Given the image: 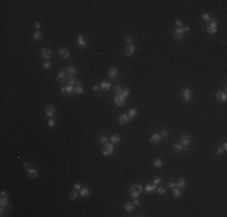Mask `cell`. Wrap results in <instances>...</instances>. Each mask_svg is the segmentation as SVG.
Here are the masks:
<instances>
[{
    "label": "cell",
    "mask_w": 227,
    "mask_h": 217,
    "mask_svg": "<svg viewBox=\"0 0 227 217\" xmlns=\"http://www.w3.org/2000/svg\"><path fill=\"white\" fill-rule=\"evenodd\" d=\"M77 44H79V46H81V47H86V46H87V42H86V40H85V38H83L82 35H79V36H77Z\"/></svg>",
    "instance_id": "cell-17"
},
{
    "label": "cell",
    "mask_w": 227,
    "mask_h": 217,
    "mask_svg": "<svg viewBox=\"0 0 227 217\" xmlns=\"http://www.w3.org/2000/svg\"><path fill=\"white\" fill-rule=\"evenodd\" d=\"M74 89H75V87H73V86H65V87H63L60 90H62V93L64 94V95H70V94H73L74 93Z\"/></svg>",
    "instance_id": "cell-8"
},
{
    "label": "cell",
    "mask_w": 227,
    "mask_h": 217,
    "mask_svg": "<svg viewBox=\"0 0 227 217\" xmlns=\"http://www.w3.org/2000/svg\"><path fill=\"white\" fill-rule=\"evenodd\" d=\"M129 192H131V195H132L133 198H138V197L141 194V192H143V187H141L140 185H133V186L131 187Z\"/></svg>",
    "instance_id": "cell-1"
},
{
    "label": "cell",
    "mask_w": 227,
    "mask_h": 217,
    "mask_svg": "<svg viewBox=\"0 0 227 217\" xmlns=\"http://www.w3.org/2000/svg\"><path fill=\"white\" fill-rule=\"evenodd\" d=\"M173 194H174V198H176V199H178V198H180V197L182 195V194H181V189H180V188H178L176 186L173 188Z\"/></svg>",
    "instance_id": "cell-21"
},
{
    "label": "cell",
    "mask_w": 227,
    "mask_h": 217,
    "mask_svg": "<svg viewBox=\"0 0 227 217\" xmlns=\"http://www.w3.org/2000/svg\"><path fill=\"white\" fill-rule=\"evenodd\" d=\"M35 28H36V29L40 28V23H39V22H35Z\"/></svg>",
    "instance_id": "cell-52"
},
{
    "label": "cell",
    "mask_w": 227,
    "mask_h": 217,
    "mask_svg": "<svg viewBox=\"0 0 227 217\" xmlns=\"http://www.w3.org/2000/svg\"><path fill=\"white\" fill-rule=\"evenodd\" d=\"M45 114H46V116H47L48 118H52V117L54 116V114H56V108H54L52 105H48V106H46V108H45Z\"/></svg>",
    "instance_id": "cell-6"
},
{
    "label": "cell",
    "mask_w": 227,
    "mask_h": 217,
    "mask_svg": "<svg viewBox=\"0 0 227 217\" xmlns=\"http://www.w3.org/2000/svg\"><path fill=\"white\" fill-rule=\"evenodd\" d=\"M216 98L219 100H221V101H226L227 100V95H226L225 92H217L216 93Z\"/></svg>",
    "instance_id": "cell-19"
},
{
    "label": "cell",
    "mask_w": 227,
    "mask_h": 217,
    "mask_svg": "<svg viewBox=\"0 0 227 217\" xmlns=\"http://www.w3.org/2000/svg\"><path fill=\"white\" fill-rule=\"evenodd\" d=\"M28 174H29V176L32 177V179H38L39 177V172L35 170V169H28Z\"/></svg>",
    "instance_id": "cell-20"
},
{
    "label": "cell",
    "mask_w": 227,
    "mask_h": 217,
    "mask_svg": "<svg viewBox=\"0 0 227 217\" xmlns=\"http://www.w3.org/2000/svg\"><path fill=\"white\" fill-rule=\"evenodd\" d=\"M184 32H182V29L181 28H178L175 32H174V36H175V39H178V40H181L182 38H184Z\"/></svg>",
    "instance_id": "cell-15"
},
{
    "label": "cell",
    "mask_w": 227,
    "mask_h": 217,
    "mask_svg": "<svg viewBox=\"0 0 227 217\" xmlns=\"http://www.w3.org/2000/svg\"><path fill=\"white\" fill-rule=\"evenodd\" d=\"M162 165H163V162H162L161 159H158V158H157V159H155V160H154V166H155V168H161Z\"/></svg>",
    "instance_id": "cell-29"
},
{
    "label": "cell",
    "mask_w": 227,
    "mask_h": 217,
    "mask_svg": "<svg viewBox=\"0 0 227 217\" xmlns=\"http://www.w3.org/2000/svg\"><path fill=\"white\" fill-rule=\"evenodd\" d=\"M182 98H184L185 101H190L191 98H192V92H191V89L185 88V89L182 90Z\"/></svg>",
    "instance_id": "cell-9"
},
{
    "label": "cell",
    "mask_w": 227,
    "mask_h": 217,
    "mask_svg": "<svg viewBox=\"0 0 227 217\" xmlns=\"http://www.w3.org/2000/svg\"><path fill=\"white\" fill-rule=\"evenodd\" d=\"M202 19L208 21V22H209V21H211V18H210V16H209L208 13H203V15H202Z\"/></svg>",
    "instance_id": "cell-36"
},
{
    "label": "cell",
    "mask_w": 227,
    "mask_h": 217,
    "mask_svg": "<svg viewBox=\"0 0 227 217\" xmlns=\"http://www.w3.org/2000/svg\"><path fill=\"white\" fill-rule=\"evenodd\" d=\"M114 151H115V146H114V144L112 142H106V144H104V147H103V150H101V153L104 154V156H110Z\"/></svg>",
    "instance_id": "cell-2"
},
{
    "label": "cell",
    "mask_w": 227,
    "mask_h": 217,
    "mask_svg": "<svg viewBox=\"0 0 227 217\" xmlns=\"http://www.w3.org/2000/svg\"><path fill=\"white\" fill-rule=\"evenodd\" d=\"M126 99H127V98L123 96L122 94H116L115 98H114L116 105H119V106H125V105H126Z\"/></svg>",
    "instance_id": "cell-4"
},
{
    "label": "cell",
    "mask_w": 227,
    "mask_h": 217,
    "mask_svg": "<svg viewBox=\"0 0 227 217\" xmlns=\"http://www.w3.org/2000/svg\"><path fill=\"white\" fill-rule=\"evenodd\" d=\"M126 42L132 44V38H131V36H127V38H126Z\"/></svg>",
    "instance_id": "cell-49"
},
{
    "label": "cell",
    "mask_w": 227,
    "mask_h": 217,
    "mask_svg": "<svg viewBox=\"0 0 227 217\" xmlns=\"http://www.w3.org/2000/svg\"><path fill=\"white\" fill-rule=\"evenodd\" d=\"M175 24L178 26V28H180V27H182V21H180V19H176V21H175Z\"/></svg>",
    "instance_id": "cell-40"
},
{
    "label": "cell",
    "mask_w": 227,
    "mask_h": 217,
    "mask_svg": "<svg viewBox=\"0 0 227 217\" xmlns=\"http://www.w3.org/2000/svg\"><path fill=\"white\" fill-rule=\"evenodd\" d=\"M65 78H68V75H67L65 71H60V72L58 74V76H57V80H58V82H60V83L64 82Z\"/></svg>",
    "instance_id": "cell-16"
},
{
    "label": "cell",
    "mask_w": 227,
    "mask_h": 217,
    "mask_svg": "<svg viewBox=\"0 0 227 217\" xmlns=\"http://www.w3.org/2000/svg\"><path fill=\"white\" fill-rule=\"evenodd\" d=\"M100 88L103 90H109L111 88V84H110V82H101L100 83Z\"/></svg>",
    "instance_id": "cell-24"
},
{
    "label": "cell",
    "mask_w": 227,
    "mask_h": 217,
    "mask_svg": "<svg viewBox=\"0 0 227 217\" xmlns=\"http://www.w3.org/2000/svg\"><path fill=\"white\" fill-rule=\"evenodd\" d=\"M117 75H119V69H117V68H111L110 71L107 72V76H109V78H111V80L116 78Z\"/></svg>",
    "instance_id": "cell-10"
},
{
    "label": "cell",
    "mask_w": 227,
    "mask_h": 217,
    "mask_svg": "<svg viewBox=\"0 0 227 217\" xmlns=\"http://www.w3.org/2000/svg\"><path fill=\"white\" fill-rule=\"evenodd\" d=\"M150 140H151V142H152V144H158V142L162 140V136H161L160 134H154V135L151 136V139H150Z\"/></svg>",
    "instance_id": "cell-18"
},
{
    "label": "cell",
    "mask_w": 227,
    "mask_h": 217,
    "mask_svg": "<svg viewBox=\"0 0 227 217\" xmlns=\"http://www.w3.org/2000/svg\"><path fill=\"white\" fill-rule=\"evenodd\" d=\"M41 38H42V34H41L40 30H36V32L34 33V35H33V39H34L35 41H40Z\"/></svg>",
    "instance_id": "cell-23"
},
{
    "label": "cell",
    "mask_w": 227,
    "mask_h": 217,
    "mask_svg": "<svg viewBox=\"0 0 227 217\" xmlns=\"http://www.w3.org/2000/svg\"><path fill=\"white\" fill-rule=\"evenodd\" d=\"M77 197H79V194H77V193H76L75 191H74V192H73V193L70 194V199H71V200H75V199H76Z\"/></svg>",
    "instance_id": "cell-37"
},
{
    "label": "cell",
    "mask_w": 227,
    "mask_h": 217,
    "mask_svg": "<svg viewBox=\"0 0 227 217\" xmlns=\"http://www.w3.org/2000/svg\"><path fill=\"white\" fill-rule=\"evenodd\" d=\"M161 181H162L161 179H155V180H154V183H155V185H158V183H161Z\"/></svg>",
    "instance_id": "cell-48"
},
{
    "label": "cell",
    "mask_w": 227,
    "mask_h": 217,
    "mask_svg": "<svg viewBox=\"0 0 227 217\" xmlns=\"http://www.w3.org/2000/svg\"><path fill=\"white\" fill-rule=\"evenodd\" d=\"M190 144H191V136H188V135H182V136H181V145L184 146V148H188Z\"/></svg>",
    "instance_id": "cell-7"
},
{
    "label": "cell",
    "mask_w": 227,
    "mask_h": 217,
    "mask_svg": "<svg viewBox=\"0 0 227 217\" xmlns=\"http://www.w3.org/2000/svg\"><path fill=\"white\" fill-rule=\"evenodd\" d=\"M129 120H131V118H129L128 114H123V115H121V116L119 117V122H120L121 124H126Z\"/></svg>",
    "instance_id": "cell-14"
},
{
    "label": "cell",
    "mask_w": 227,
    "mask_h": 217,
    "mask_svg": "<svg viewBox=\"0 0 227 217\" xmlns=\"http://www.w3.org/2000/svg\"><path fill=\"white\" fill-rule=\"evenodd\" d=\"M226 148H227V144H226V142H225V144H223V145H222V150H223V151H225V150H226Z\"/></svg>",
    "instance_id": "cell-54"
},
{
    "label": "cell",
    "mask_w": 227,
    "mask_h": 217,
    "mask_svg": "<svg viewBox=\"0 0 227 217\" xmlns=\"http://www.w3.org/2000/svg\"><path fill=\"white\" fill-rule=\"evenodd\" d=\"M80 195L81 197H88L89 195V189L87 188V187H85V188H81V193H80Z\"/></svg>",
    "instance_id": "cell-27"
},
{
    "label": "cell",
    "mask_w": 227,
    "mask_h": 217,
    "mask_svg": "<svg viewBox=\"0 0 227 217\" xmlns=\"http://www.w3.org/2000/svg\"><path fill=\"white\" fill-rule=\"evenodd\" d=\"M68 78H69V81H76V76L75 75H68Z\"/></svg>",
    "instance_id": "cell-42"
},
{
    "label": "cell",
    "mask_w": 227,
    "mask_h": 217,
    "mask_svg": "<svg viewBox=\"0 0 227 217\" xmlns=\"http://www.w3.org/2000/svg\"><path fill=\"white\" fill-rule=\"evenodd\" d=\"M160 135H161V136H163V138H166V136L168 135V132H167L166 129H163V130L161 132V134H160Z\"/></svg>",
    "instance_id": "cell-43"
},
{
    "label": "cell",
    "mask_w": 227,
    "mask_h": 217,
    "mask_svg": "<svg viewBox=\"0 0 227 217\" xmlns=\"http://www.w3.org/2000/svg\"><path fill=\"white\" fill-rule=\"evenodd\" d=\"M123 207H125V210H126L127 212H132V211L134 210V205H133L132 203H126Z\"/></svg>",
    "instance_id": "cell-22"
},
{
    "label": "cell",
    "mask_w": 227,
    "mask_h": 217,
    "mask_svg": "<svg viewBox=\"0 0 227 217\" xmlns=\"http://www.w3.org/2000/svg\"><path fill=\"white\" fill-rule=\"evenodd\" d=\"M216 29H217V23H216V21H215V19L209 21V23L207 24V30H208V33L215 34V33H216Z\"/></svg>",
    "instance_id": "cell-3"
},
{
    "label": "cell",
    "mask_w": 227,
    "mask_h": 217,
    "mask_svg": "<svg viewBox=\"0 0 227 217\" xmlns=\"http://www.w3.org/2000/svg\"><path fill=\"white\" fill-rule=\"evenodd\" d=\"M137 114H138L137 108H132V110H131V111L128 112V116H129V118H131V120H133V118H135Z\"/></svg>",
    "instance_id": "cell-28"
},
{
    "label": "cell",
    "mask_w": 227,
    "mask_h": 217,
    "mask_svg": "<svg viewBox=\"0 0 227 217\" xmlns=\"http://www.w3.org/2000/svg\"><path fill=\"white\" fill-rule=\"evenodd\" d=\"M168 186H169V187H170V188H174V187H175V186H176V183H175V182H173V181H172V182H169V183H168Z\"/></svg>",
    "instance_id": "cell-46"
},
{
    "label": "cell",
    "mask_w": 227,
    "mask_h": 217,
    "mask_svg": "<svg viewBox=\"0 0 227 217\" xmlns=\"http://www.w3.org/2000/svg\"><path fill=\"white\" fill-rule=\"evenodd\" d=\"M65 70L68 71V74H69V75H75V72H76V69H75L74 66H68Z\"/></svg>",
    "instance_id": "cell-31"
},
{
    "label": "cell",
    "mask_w": 227,
    "mask_h": 217,
    "mask_svg": "<svg viewBox=\"0 0 227 217\" xmlns=\"http://www.w3.org/2000/svg\"><path fill=\"white\" fill-rule=\"evenodd\" d=\"M0 204L1 206H7L9 205V197L6 195V193L3 191L1 192V199H0Z\"/></svg>",
    "instance_id": "cell-11"
},
{
    "label": "cell",
    "mask_w": 227,
    "mask_h": 217,
    "mask_svg": "<svg viewBox=\"0 0 227 217\" xmlns=\"http://www.w3.org/2000/svg\"><path fill=\"white\" fill-rule=\"evenodd\" d=\"M48 126H50V127H53V126H56V121H54L53 118H50V121H48Z\"/></svg>",
    "instance_id": "cell-38"
},
{
    "label": "cell",
    "mask_w": 227,
    "mask_h": 217,
    "mask_svg": "<svg viewBox=\"0 0 227 217\" xmlns=\"http://www.w3.org/2000/svg\"><path fill=\"white\" fill-rule=\"evenodd\" d=\"M23 165H24V168H26V170H28V169H29V163H24Z\"/></svg>",
    "instance_id": "cell-51"
},
{
    "label": "cell",
    "mask_w": 227,
    "mask_h": 217,
    "mask_svg": "<svg viewBox=\"0 0 227 217\" xmlns=\"http://www.w3.org/2000/svg\"><path fill=\"white\" fill-rule=\"evenodd\" d=\"M174 150H175L176 152H180V151L184 150V146H182L181 144H175V145H174Z\"/></svg>",
    "instance_id": "cell-33"
},
{
    "label": "cell",
    "mask_w": 227,
    "mask_h": 217,
    "mask_svg": "<svg viewBox=\"0 0 227 217\" xmlns=\"http://www.w3.org/2000/svg\"><path fill=\"white\" fill-rule=\"evenodd\" d=\"M100 142H101V144H106V142H107L106 136H100Z\"/></svg>",
    "instance_id": "cell-44"
},
{
    "label": "cell",
    "mask_w": 227,
    "mask_h": 217,
    "mask_svg": "<svg viewBox=\"0 0 227 217\" xmlns=\"http://www.w3.org/2000/svg\"><path fill=\"white\" fill-rule=\"evenodd\" d=\"M50 66H51L50 62H48V60H46V62L44 63V68H45V69H50Z\"/></svg>",
    "instance_id": "cell-41"
},
{
    "label": "cell",
    "mask_w": 227,
    "mask_h": 217,
    "mask_svg": "<svg viewBox=\"0 0 227 217\" xmlns=\"http://www.w3.org/2000/svg\"><path fill=\"white\" fill-rule=\"evenodd\" d=\"M157 192H158V194H164V193H166V188H163V187H160V188L157 189Z\"/></svg>",
    "instance_id": "cell-39"
},
{
    "label": "cell",
    "mask_w": 227,
    "mask_h": 217,
    "mask_svg": "<svg viewBox=\"0 0 227 217\" xmlns=\"http://www.w3.org/2000/svg\"><path fill=\"white\" fill-rule=\"evenodd\" d=\"M156 189V185L155 183H147L146 186H145V191L146 192H152V191H155Z\"/></svg>",
    "instance_id": "cell-26"
},
{
    "label": "cell",
    "mask_w": 227,
    "mask_h": 217,
    "mask_svg": "<svg viewBox=\"0 0 227 217\" xmlns=\"http://www.w3.org/2000/svg\"><path fill=\"white\" fill-rule=\"evenodd\" d=\"M74 93H75V94H82V93H83L82 87H81V86H76L75 89H74Z\"/></svg>",
    "instance_id": "cell-32"
},
{
    "label": "cell",
    "mask_w": 227,
    "mask_h": 217,
    "mask_svg": "<svg viewBox=\"0 0 227 217\" xmlns=\"http://www.w3.org/2000/svg\"><path fill=\"white\" fill-rule=\"evenodd\" d=\"M139 203H140V201H139V200L135 198V200H134V205H139Z\"/></svg>",
    "instance_id": "cell-55"
},
{
    "label": "cell",
    "mask_w": 227,
    "mask_h": 217,
    "mask_svg": "<svg viewBox=\"0 0 227 217\" xmlns=\"http://www.w3.org/2000/svg\"><path fill=\"white\" fill-rule=\"evenodd\" d=\"M120 94H122L123 96H126V98H127V96L129 95V89H128V88H123V89H122V92H121Z\"/></svg>",
    "instance_id": "cell-34"
},
{
    "label": "cell",
    "mask_w": 227,
    "mask_h": 217,
    "mask_svg": "<svg viewBox=\"0 0 227 217\" xmlns=\"http://www.w3.org/2000/svg\"><path fill=\"white\" fill-rule=\"evenodd\" d=\"M74 189H81V185H80L79 182H76V183L74 185Z\"/></svg>",
    "instance_id": "cell-45"
},
{
    "label": "cell",
    "mask_w": 227,
    "mask_h": 217,
    "mask_svg": "<svg viewBox=\"0 0 227 217\" xmlns=\"http://www.w3.org/2000/svg\"><path fill=\"white\" fill-rule=\"evenodd\" d=\"M58 53H59V56H60L62 58H64V59L69 58V56H70V53H69V51H68L67 48H59Z\"/></svg>",
    "instance_id": "cell-12"
},
{
    "label": "cell",
    "mask_w": 227,
    "mask_h": 217,
    "mask_svg": "<svg viewBox=\"0 0 227 217\" xmlns=\"http://www.w3.org/2000/svg\"><path fill=\"white\" fill-rule=\"evenodd\" d=\"M98 89H99V87H98V86H93V90H94V92H97Z\"/></svg>",
    "instance_id": "cell-53"
},
{
    "label": "cell",
    "mask_w": 227,
    "mask_h": 217,
    "mask_svg": "<svg viewBox=\"0 0 227 217\" xmlns=\"http://www.w3.org/2000/svg\"><path fill=\"white\" fill-rule=\"evenodd\" d=\"M185 186H186V181H185V179H180V180L178 181V183H176V187L180 188V189L185 188Z\"/></svg>",
    "instance_id": "cell-25"
},
{
    "label": "cell",
    "mask_w": 227,
    "mask_h": 217,
    "mask_svg": "<svg viewBox=\"0 0 227 217\" xmlns=\"http://www.w3.org/2000/svg\"><path fill=\"white\" fill-rule=\"evenodd\" d=\"M120 140H121V138L119 135H116V134L111 136V142L112 144H117V142H120Z\"/></svg>",
    "instance_id": "cell-30"
},
{
    "label": "cell",
    "mask_w": 227,
    "mask_h": 217,
    "mask_svg": "<svg viewBox=\"0 0 227 217\" xmlns=\"http://www.w3.org/2000/svg\"><path fill=\"white\" fill-rule=\"evenodd\" d=\"M181 29H182V32H184V33H186V32H188V30H190V27H188V26H186V27H184V28H181Z\"/></svg>",
    "instance_id": "cell-47"
},
{
    "label": "cell",
    "mask_w": 227,
    "mask_h": 217,
    "mask_svg": "<svg viewBox=\"0 0 227 217\" xmlns=\"http://www.w3.org/2000/svg\"><path fill=\"white\" fill-rule=\"evenodd\" d=\"M216 153H217V154L220 156V154H222V153H223V150H222V148H217V151H216Z\"/></svg>",
    "instance_id": "cell-50"
},
{
    "label": "cell",
    "mask_w": 227,
    "mask_h": 217,
    "mask_svg": "<svg viewBox=\"0 0 227 217\" xmlns=\"http://www.w3.org/2000/svg\"><path fill=\"white\" fill-rule=\"evenodd\" d=\"M134 52H135V46H134L133 44H128V45L125 47V54H126V56L131 57V56L134 54Z\"/></svg>",
    "instance_id": "cell-5"
},
{
    "label": "cell",
    "mask_w": 227,
    "mask_h": 217,
    "mask_svg": "<svg viewBox=\"0 0 227 217\" xmlns=\"http://www.w3.org/2000/svg\"><path fill=\"white\" fill-rule=\"evenodd\" d=\"M122 89H123V88H122L121 86H119V84L115 86V93H116V94H120V93L122 92Z\"/></svg>",
    "instance_id": "cell-35"
},
{
    "label": "cell",
    "mask_w": 227,
    "mask_h": 217,
    "mask_svg": "<svg viewBox=\"0 0 227 217\" xmlns=\"http://www.w3.org/2000/svg\"><path fill=\"white\" fill-rule=\"evenodd\" d=\"M41 57H42L45 60H48L50 57H51V51H50L48 48H44V50L41 51Z\"/></svg>",
    "instance_id": "cell-13"
}]
</instances>
